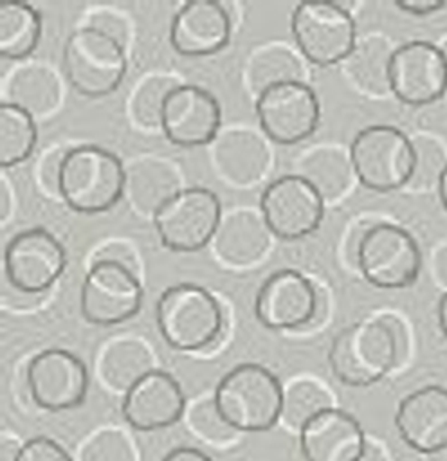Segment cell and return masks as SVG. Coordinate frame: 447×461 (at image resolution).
Masks as SVG:
<instances>
[{"instance_id":"1","label":"cell","mask_w":447,"mask_h":461,"mask_svg":"<svg viewBox=\"0 0 447 461\" xmlns=\"http://www.w3.org/2000/svg\"><path fill=\"white\" fill-rule=\"evenodd\" d=\"M409 351L404 322L393 313L342 328L328 349L333 376L348 387H369L402 364Z\"/></svg>"},{"instance_id":"2","label":"cell","mask_w":447,"mask_h":461,"mask_svg":"<svg viewBox=\"0 0 447 461\" xmlns=\"http://www.w3.org/2000/svg\"><path fill=\"white\" fill-rule=\"evenodd\" d=\"M126 167L121 158L97 144H79L67 149L58 193L76 212L97 214L112 209L124 196Z\"/></svg>"},{"instance_id":"3","label":"cell","mask_w":447,"mask_h":461,"mask_svg":"<svg viewBox=\"0 0 447 461\" xmlns=\"http://www.w3.org/2000/svg\"><path fill=\"white\" fill-rule=\"evenodd\" d=\"M213 398L224 420L240 434L269 430L281 420L283 385L261 364L245 362L227 371Z\"/></svg>"},{"instance_id":"4","label":"cell","mask_w":447,"mask_h":461,"mask_svg":"<svg viewBox=\"0 0 447 461\" xmlns=\"http://www.w3.org/2000/svg\"><path fill=\"white\" fill-rule=\"evenodd\" d=\"M155 317L164 342L184 353L213 346L224 328L218 299L205 286L195 283L168 286L157 301Z\"/></svg>"},{"instance_id":"5","label":"cell","mask_w":447,"mask_h":461,"mask_svg":"<svg viewBox=\"0 0 447 461\" xmlns=\"http://www.w3.org/2000/svg\"><path fill=\"white\" fill-rule=\"evenodd\" d=\"M348 153L355 178L377 193L407 187L416 166L415 142L391 124H371L359 130Z\"/></svg>"},{"instance_id":"6","label":"cell","mask_w":447,"mask_h":461,"mask_svg":"<svg viewBox=\"0 0 447 461\" xmlns=\"http://www.w3.org/2000/svg\"><path fill=\"white\" fill-rule=\"evenodd\" d=\"M63 70L70 86L81 95H108L117 90L128 70L124 45L106 32L83 23L65 41Z\"/></svg>"},{"instance_id":"7","label":"cell","mask_w":447,"mask_h":461,"mask_svg":"<svg viewBox=\"0 0 447 461\" xmlns=\"http://www.w3.org/2000/svg\"><path fill=\"white\" fill-rule=\"evenodd\" d=\"M353 265L377 288H409L420 276L422 250L415 236L404 227L377 221L362 234Z\"/></svg>"},{"instance_id":"8","label":"cell","mask_w":447,"mask_h":461,"mask_svg":"<svg viewBox=\"0 0 447 461\" xmlns=\"http://www.w3.org/2000/svg\"><path fill=\"white\" fill-rule=\"evenodd\" d=\"M290 32L299 54L317 67L346 61L359 41L350 9L326 0L296 4L290 14Z\"/></svg>"},{"instance_id":"9","label":"cell","mask_w":447,"mask_h":461,"mask_svg":"<svg viewBox=\"0 0 447 461\" xmlns=\"http://www.w3.org/2000/svg\"><path fill=\"white\" fill-rule=\"evenodd\" d=\"M222 203L214 191L182 187L153 216L160 243L173 252H196L213 243L222 221Z\"/></svg>"},{"instance_id":"10","label":"cell","mask_w":447,"mask_h":461,"mask_svg":"<svg viewBox=\"0 0 447 461\" xmlns=\"http://www.w3.org/2000/svg\"><path fill=\"white\" fill-rule=\"evenodd\" d=\"M67 252L45 227L14 234L4 250V281L27 295H43L63 276Z\"/></svg>"},{"instance_id":"11","label":"cell","mask_w":447,"mask_h":461,"mask_svg":"<svg viewBox=\"0 0 447 461\" xmlns=\"http://www.w3.org/2000/svg\"><path fill=\"white\" fill-rule=\"evenodd\" d=\"M142 299L139 274L117 261H92L79 292L85 321L97 326L130 321L139 313Z\"/></svg>"},{"instance_id":"12","label":"cell","mask_w":447,"mask_h":461,"mask_svg":"<svg viewBox=\"0 0 447 461\" xmlns=\"http://www.w3.org/2000/svg\"><path fill=\"white\" fill-rule=\"evenodd\" d=\"M256 117L263 133L276 144L306 140L319 126L321 103L306 81L278 83L256 95Z\"/></svg>"},{"instance_id":"13","label":"cell","mask_w":447,"mask_h":461,"mask_svg":"<svg viewBox=\"0 0 447 461\" xmlns=\"http://www.w3.org/2000/svg\"><path fill=\"white\" fill-rule=\"evenodd\" d=\"M324 198L299 173L274 178L260 196V212L281 240H299L312 234L323 221Z\"/></svg>"},{"instance_id":"14","label":"cell","mask_w":447,"mask_h":461,"mask_svg":"<svg viewBox=\"0 0 447 461\" xmlns=\"http://www.w3.org/2000/svg\"><path fill=\"white\" fill-rule=\"evenodd\" d=\"M389 92L404 104L425 106L447 94V59L440 45L411 40L395 47Z\"/></svg>"},{"instance_id":"15","label":"cell","mask_w":447,"mask_h":461,"mask_svg":"<svg viewBox=\"0 0 447 461\" xmlns=\"http://www.w3.org/2000/svg\"><path fill=\"white\" fill-rule=\"evenodd\" d=\"M319 304L321 294L305 274L281 268L261 283L254 299V313L267 330L297 331L317 317Z\"/></svg>"},{"instance_id":"16","label":"cell","mask_w":447,"mask_h":461,"mask_svg":"<svg viewBox=\"0 0 447 461\" xmlns=\"http://www.w3.org/2000/svg\"><path fill=\"white\" fill-rule=\"evenodd\" d=\"M88 369L68 349L49 348L27 366V387L32 402L45 411L59 412L79 407L88 393Z\"/></svg>"},{"instance_id":"17","label":"cell","mask_w":447,"mask_h":461,"mask_svg":"<svg viewBox=\"0 0 447 461\" xmlns=\"http://www.w3.org/2000/svg\"><path fill=\"white\" fill-rule=\"evenodd\" d=\"M220 103L204 86L180 83L166 97L160 131L171 144L180 148L211 144L220 135Z\"/></svg>"},{"instance_id":"18","label":"cell","mask_w":447,"mask_h":461,"mask_svg":"<svg viewBox=\"0 0 447 461\" xmlns=\"http://www.w3.org/2000/svg\"><path fill=\"white\" fill-rule=\"evenodd\" d=\"M233 14L216 0H191L178 7L171 20V47L186 58L220 52L233 34Z\"/></svg>"},{"instance_id":"19","label":"cell","mask_w":447,"mask_h":461,"mask_svg":"<svg viewBox=\"0 0 447 461\" xmlns=\"http://www.w3.org/2000/svg\"><path fill=\"white\" fill-rule=\"evenodd\" d=\"M121 412L135 430H160L175 425L184 416L186 396L175 376L153 369L123 396Z\"/></svg>"},{"instance_id":"20","label":"cell","mask_w":447,"mask_h":461,"mask_svg":"<svg viewBox=\"0 0 447 461\" xmlns=\"http://www.w3.org/2000/svg\"><path fill=\"white\" fill-rule=\"evenodd\" d=\"M402 441L418 454L433 456L447 447V387L424 385L406 394L395 414Z\"/></svg>"},{"instance_id":"21","label":"cell","mask_w":447,"mask_h":461,"mask_svg":"<svg viewBox=\"0 0 447 461\" xmlns=\"http://www.w3.org/2000/svg\"><path fill=\"white\" fill-rule=\"evenodd\" d=\"M366 445L360 421L339 407L319 412L299 430L305 461H357Z\"/></svg>"},{"instance_id":"22","label":"cell","mask_w":447,"mask_h":461,"mask_svg":"<svg viewBox=\"0 0 447 461\" xmlns=\"http://www.w3.org/2000/svg\"><path fill=\"white\" fill-rule=\"evenodd\" d=\"M213 162L227 182L245 187L267 173L270 151L258 133L234 128L220 133L213 142Z\"/></svg>"},{"instance_id":"23","label":"cell","mask_w":447,"mask_h":461,"mask_svg":"<svg viewBox=\"0 0 447 461\" xmlns=\"http://www.w3.org/2000/svg\"><path fill=\"white\" fill-rule=\"evenodd\" d=\"M270 236L261 212L240 209L222 218L213 249L220 261L231 267H249L267 254Z\"/></svg>"},{"instance_id":"24","label":"cell","mask_w":447,"mask_h":461,"mask_svg":"<svg viewBox=\"0 0 447 461\" xmlns=\"http://www.w3.org/2000/svg\"><path fill=\"white\" fill-rule=\"evenodd\" d=\"M182 189L177 169L157 157H141L126 167L124 196L139 216H153Z\"/></svg>"},{"instance_id":"25","label":"cell","mask_w":447,"mask_h":461,"mask_svg":"<svg viewBox=\"0 0 447 461\" xmlns=\"http://www.w3.org/2000/svg\"><path fill=\"white\" fill-rule=\"evenodd\" d=\"M155 367L153 355L137 339H117L101 351L97 373L101 382L123 396Z\"/></svg>"},{"instance_id":"26","label":"cell","mask_w":447,"mask_h":461,"mask_svg":"<svg viewBox=\"0 0 447 461\" xmlns=\"http://www.w3.org/2000/svg\"><path fill=\"white\" fill-rule=\"evenodd\" d=\"M5 101L29 112L34 119L50 115L61 101L59 81L49 67H20L5 81Z\"/></svg>"},{"instance_id":"27","label":"cell","mask_w":447,"mask_h":461,"mask_svg":"<svg viewBox=\"0 0 447 461\" xmlns=\"http://www.w3.org/2000/svg\"><path fill=\"white\" fill-rule=\"evenodd\" d=\"M297 173L319 191L324 202L341 198L355 176L350 153H344L335 146L308 149L299 160Z\"/></svg>"},{"instance_id":"28","label":"cell","mask_w":447,"mask_h":461,"mask_svg":"<svg viewBox=\"0 0 447 461\" xmlns=\"http://www.w3.org/2000/svg\"><path fill=\"white\" fill-rule=\"evenodd\" d=\"M397 45L380 34H369L357 41L344 61L348 76L364 92L384 95L389 92V61ZM391 94V92H389Z\"/></svg>"},{"instance_id":"29","label":"cell","mask_w":447,"mask_h":461,"mask_svg":"<svg viewBox=\"0 0 447 461\" xmlns=\"http://www.w3.org/2000/svg\"><path fill=\"white\" fill-rule=\"evenodd\" d=\"M41 38V14L27 2H7L0 7V54L5 59L29 58Z\"/></svg>"},{"instance_id":"30","label":"cell","mask_w":447,"mask_h":461,"mask_svg":"<svg viewBox=\"0 0 447 461\" xmlns=\"http://www.w3.org/2000/svg\"><path fill=\"white\" fill-rule=\"evenodd\" d=\"M247 79L258 95L278 83L305 81V67L297 54L288 47L281 43H269L252 54L247 67Z\"/></svg>"},{"instance_id":"31","label":"cell","mask_w":447,"mask_h":461,"mask_svg":"<svg viewBox=\"0 0 447 461\" xmlns=\"http://www.w3.org/2000/svg\"><path fill=\"white\" fill-rule=\"evenodd\" d=\"M38 142L36 119L20 106L4 101L0 106V164L4 169L25 162Z\"/></svg>"},{"instance_id":"32","label":"cell","mask_w":447,"mask_h":461,"mask_svg":"<svg viewBox=\"0 0 447 461\" xmlns=\"http://www.w3.org/2000/svg\"><path fill=\"white\" fill-rule=\"evenodd\" d=\"M335 407L332 394L315 380L297 378L283 387L281 420L288 429L301 430L319 412Z\"/></svg>"},{"instance_id":"33","label":"cell","mask_w":447,"mask_h":461,"mask_svg":"<svg viewBox=\"0 0 447 461\" xmlns=\"http://www.w3.org/2000/svg\"><path fill=\"white\" fill-rule=\"evenodd\" d=\"M180 85L175 77L166 74H153L144 77L130 95V115L146 130H160L162 108L169 92Z\"/></svg>"},{"instance_id":"34","label":"cell","mask_w":447,"mask_h":461,"mask_svg":"<svg viewBox=\"0 0 447 461\" xmlns=\"http://www.w3.org/2000/svg\"><path fill=\"white\" fill-rule=\"evenodd\" d=\"M187 427L198 439L211 447H227L240 436V432L224 420L213 396L198 400L189 407Z\"/></svg>"},{"instance_id":"35","label":"cell","mask_w":447,"mask_h":461,"mask_svg":"<svg viewBox=\"0 0 447 461\" xmlns=\"http://www.w3.org/2000/svg\"><path fill=\"white\" fill-rule=\"evenodd\" d=\"M79 461H137V450L117 429H101L85 439Z\"/></svg>"},{"instance_id":"36","label":"cell","mask_w":447,"mask_h":461,"mask_svg":"<svg viewBox=\"0 0 447 461\" xmlns=\"http://www.w3.org/2000/svg\"><path fill=\"white\" fill-rule=\"evenodd\" d=\"M413 142L416 151V166L407 187H415V189L438 187L440 176L447 167V160L442 146L436 140L427 137H420Z\"/></svg>"},{"instance_id":"37","label":"cell","mask_w":447,"mask_h":461,"mask_svg":"<svg viewBox=\"0 0 447 461\" xmlns=\"http://www.w3.org/2000/svg\"><path fill=\"white\" fill-rule=\"evenodd\" d=\"M18 461H72V457L52 438L34 436L22 443Z\"/></svg>"},{"instance_id":"38","label":"cell","mask_w":447,"mask_h":461,"mask_svg":"<svg viewBox=\"0 0 447 461\" xmlns=\"http://www.w3.org/2000/svg\"><path fill=\"white\" fill-rule=\"evenodd\" d=\"M85 25H90V27H96L103 32H106L108 36L115 38L121 45L126 47V40H128V22L124 20L123 14L112 11V9H106V7H101L94 13H90V16H87L85 20Z\"/></svg>"},{"instance_id":"39","label":"cell","mask_w":447,"mask_h":461,"mask_svg":"<svg viewBox=\"0 0 447 461\" xmlns=\"http://www.w3.org/2000/svg\"><path fill=\"white\" fill-rule=\"evenodd\" d=\"M68 149V148H67ZM67 149L63 148H52L49 151H45L40 158V164H38V182L40 185L50 193V194H58V182H59V169H61V162H63V157L67 153Z\"/></svg>"},{"instance_id":"40","label":"cell","mask_w":447,"mask_h":461,"mask_svg":"<svg viewBox=\"0 0 447 461\" xmlns=\"http://www.w3.org/2000/svg\"><path fill=\"white\" fill-rule=\"evenodd\" d=\"M92 261H117L128 268H132L133 272L139 274V263H137V256L135 252L123 241H112L106 243L105 247H101L96 256L92 258Z\"/></svg>"},{"instance_id":"41","label":"cell","mask_w":447,"mask_h":461,"mask_svg":"<svg viewBox=\"0 0 447 461\" xmlns=\"http://www.w3.org/2000/svg\"><path fill=\"white\" fill-rule=\"evenodd\" d=\"M395 5L416 18H424V16H431L440 13L442 9L447 7V2L443 0H398L395 2Z\"/></svg>"},{"instance_id":"42","label":"cell","mask_w":447,"mask_h":461,"mask_svg":"<svg viewBox=\"0 0 447 461\" xmlns=\"http://www.w3.org/2000/svg\"><path fill=\"white\" fill-rule=\"evenodd\" d=\"M162 461H214L211 456H207L204 450L195 447H177L171 448Z\"/></svg>"},{"instance_id":"43","label":"cell","mask_w":447,"mask_h":461,"mask_svg":"<svg viewBox=\"0 0 447 461\" xmlns=\"http://www.w3.org/2000/svg\"><path fill=\"white\" fill-rule=\"evenodd\" d=\"M20 448H22V443H18L16 438L4 432L2 443H0V461H18Z\"/></svg>"},{"instance_id":"44","label":"cell","mask_w":447,"mask_h":461,"mask_svg":"<svg viewBox=\"0 0 447 461\" xmlns=\"http://www.w3.org/2000/svg\"><path fill=\"white\" fill-rule=\"evenodd\" d=\"M357 461H389V459L379 443H373L368 439V445Z\"/></svg>"},{"instance_id":"45","label":"cell","mask_w":447,"mask_h":461,"mask_svg":"<svg viewBox=\"0 0 447 461\" xmlns=\"http://www.w3.org/2000/svg\"><path fill=\"white\" fill-rule=\"evenodd\" d=\"M438 324H440L442 335L447 342V292L438 301Z\"/></svg>"},{"instance_id":"46","label":"cell","mask_w":447,"mask_h":461,"mask_svg":"<svg viewBox=\"0 0 447 461\" xmlns=\"http://www.w3.org/2000/svg\"><path fill=\"white\" fill-rule=\"evenodd\" d=\"M436 272L438 277L447 285V247H443L436 258Z\"/></svg>"},{"instance_id":"47","label":"cell","mask_w":447,"mask_h":461,"mask_svg":"<svg viewBox=\"0 0 447 461\" xmlns=\"http://www.w3.org/2000/svg\"><path fill=\"white\" fill-rule=\"evenodd\" d=\"M438 196H440V202H442V205H443V209H445V212H447V167L443 169V173H442V176H440V182H438Z\"/></svg>"},{"instance_id":"48","label":"cell","mask_w":447,"mask_h":461,"mask_svg":"<svg viewBox=\"0 0 447 461\" xmlns=\"http://www.w3.org/2000/svg\"><path fill=\"white\" fill-rule=\"evenodd\" d=\"M2 218L5 220L7 218V214H9V205H11V202H9V185H7V182L5 180H2Z\"/></svg>"},{"instance_id":"49","label":"cell","mask_w":447,"mask_h":461,"mask_svg":"<svg viewBox=\"0 0 447 461\" xmlns=\"http://www.w3.org/2000/svg\"><path fill=\"white\" fill-rule=\"evenodd\" d=\"M427 461H447V447L433 456H427Z\"/></svg>"},{"instance_id":"50","label":"cell","mask_w":447,"mask_h":461,"mask_svg":"<svg viewBox=\"0 0 447 461\" xmlns=\"http://www.w3.org/2000/svg\"><path fill=\"white\" fill-rule=\"evenodd\" d=\"M440 47H442V50H443V54H445V59H447V40H445Z\"/></svg>"}]
</instances>
